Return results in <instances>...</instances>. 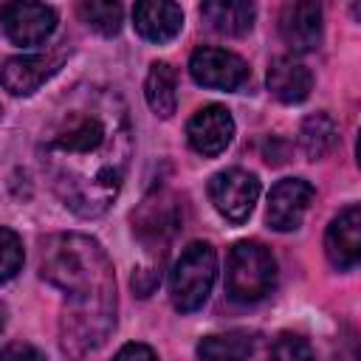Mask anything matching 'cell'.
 I'll list each match as a JSON object with an SVG mask.
<instances>
[{"instance_id": "cell-1", "label": "cell", "mask_w": 361, "mask_h": 361, "mask_svg": "<svg viewBox=\"0 0 361 361\" xmlns=\"http://www.w3.org/2000/svg\"><path fill=\"white\" fill-rule=\"evenodd\" d=\"M133 152L130 118L110 87H76L39 141V164L71 212L99 217L116 200Z\"/></svg>"}, {"instance_id": "cell-2", "label": "cell", "mask_w": 361, "mask_h": 361, "mask_svg": "<svg viewBox=\"0 0 361 361\" xmlns=\"http://www.w3.org/2000/svg\"><path fill=\"white\" fill-rule=\"evenodd\" d=\"M39 274L65 293L62 350L82 358L102 347L116 324V274L104 248L87 234H54L42 243Z\"/></svg>"}, {"instance_id": "cell-3", "label": "cell", "mask_w": 361, "mask_h": 361, "mask_svg": "<svg viewBox=\"0 0 361 361\" xmlns=\"http://www.w3.org/2000/svg\"><path fill=\"white\" fill-rule=\"evenodd\" d=\"M276 282V262L271 251L259 243L243 240L228 251L226 262V293L234 302H259L271 293Z\"/></svg>"}, {"instance_id": "cell-4", "label": "cell", "mask_w": 361, "mask_h": 361, "mask_svg": "<svg viewBox=\"0 0 361 361\" xmlns=\"http://www.w3.org/2000/svg\"><path fill=\"white\" fill-rule=\"evenodd\" d=\"M217 276V254L209 243H192L180 251L172 276H169V290H172V305L180 313L197 310L214 285Z\"/></svg>"}, {"instance_id": "cell-5", "label": "cell", "mask_w": 361, "mask_h": 361, "mask_svg": "<svg viewBox=\"0 0 361 361\" xmlns=\"http://www.w3.org/2000/svg\"><path fill=\"white\" fill-rule=\"evenodd\" d=\"M259 197V180L245 169H223L209 180V200L228 223L248 220Z\"/></svg>"}, {"instance_id": "cell-6", "label": "cell", "mask_w": 361, "mask_h": 361, "mask_svg": "<svg viewBox=\"0 0 361 361\" xmlns=\"http://www.w3.org/2000/svg\"><path fill=\"white\" fill-rule=\"evenodd\" d=\"M189 73L197 85L214 90H237L248 79V65L223 48H197L189 59Z\"/></svg>"}, {"instance_id": "cell-7", "label": "cell", "mask_w": 361, "mask_h": 361, "mask_svg": "<svg viewBox=\"0 0 361 361\" xmlns=\"http://www.w3.org/2000/svg\"><path fill=\"white\" fill-rule=\"evenodd\" d=\"M3 31L17 45H39L56 28V14L42 3H8L0 8Z\"/></svg>"}, {"instance_id": "cell-8", "label": "cell", "mask_w": 361, "mask_h": 361, "mask_svg": "<svg viewBox=\"0 0 361 361\" xmlns=\"http://www.w3.org/2000/svg\"><path fill=\"white\" fill-rule=\"evenodd\" d=\"M316 189L302 178H285L279 180L268 195V223L276 231H293L299 228L305 212L313 203Z\"/></svg>"}, {"instance_id": "cell-9", "label": "cell", "mask_w": 361, "mask_h": 361, "mask_svg": "<svg viewBox=\"0 0 361 361\" xmlns=\"http://www.w3.org/2000/svg\"><path fill=\"white\" fill-rule=\"evenodd\" d=\"M234 135V118L223 104H209L197 110L186 124V138L200 155H220Z\"/></svg>"}, {"instance_id": "cell-10", "label": "cell", "mask_w": 361, "mask_h": 361, "mask_svg": "<svg viewBox=\"0 0 361 361\" xmlns=\"http://www.w3.org/2000/svg\"><path fill=\"white\" fill-rule=\"evenodd\" d=\"M324 251L327 259L338 271H350L361 259V209L353 203L341 209L324 234Z\"/></svg>"}, {"instance_id": "cell-11", "label": "cell", "mask_w": 361, "mask_h": 361, "mask_svg": "<svg viewBox=\"0 0 361 361\" xmlns=\"http://www.w3.org/2000/svg\"><path fill=\"white\" fill-rule=\"evenodd\" d=\"M62 65V56L54 54H28V56H11L0 68V85L14 96L34 93L45 79H51Z\"/></svg>"}, {"instance_id": "cell-12", "label": "cell", "mask_w": 361, "mask_h": 361, "mask_svg": "<svg viewBox=\"0 0 361 361\" xmlns=\"http://www.w3.org/2000/svg\"><path fill=\"white\" fill-rule=\"evenodd\" d=\"M279 34L290 51H313L322 42V6L307 0L288 3L279 14Z\"/></svg>"}, {"instance_id": "cell-13", "label": "cell", "mask_w": 361, "mask_h": 361, "mask_svg": "<svg viewBox=\"0 0 361 361\" xmlns=\"http://www.w3.org/2000/svg\"><path fill=\"white\" fill-rule=\"evenodd\" d=\"M135 31L149 42H169L183 28V11L169 0H141L133 8Z\"/></svg>"}, {"instance_id": "cell-14", "label": "cell", "mask_w": 361, "mask_h": 361, "mask_svg": "<svg viewBox=\"0 0 361 361\" xmlns=\"http://www.w3.org/2000/svg\"><path fill=\"white\" fill-rule=\"evenodd\" d=\"M135 231L147 243H169L180 231V209L172 197L161 195L155 200H144L141 212L135 214Z\"/></svg>"}, {"instance_id": "cell-15", "label": "cell", "mask_w": 361, "mask_h": 361, "mask_svg": "<svg viewBox=\"0 0 361 361\" xmlns=\"http://www.w3.org/2000/svg\"><path fill=\"white\" fill-rule=\"evenodd\" d=\"M313 87V73L307 71V65H302L293 56H276L268 68V90L279 99V102H302L310 96Z\"/></svg>"}, {"instance_id": "cell-16", "label": "cell", "mask_w": 361, "mask_h": 361, "mask_svg": "<svg viewBox=\"0 0 361 361\" xmlns=\"http://www.w3.org/2000/svg\"><path fill=\"white\" fill-rule=\"evenodd\" d=\"M200 14L214 31L226 37H243L254 25V6L245 0H209L200 6Z\"/></svg>"}, {"instance_id": "cell-17", "label": "cell", "mask_w": 361, "mask_h": 361, "mask_svg": "<svg viewBox=\"0 0 361 361\" xmlns=\"http://www.w3.org/2000/svg\"><path fill=\"white\" fill-rule=\"evenodd\" d=\"M144 96H147V104L152 107L155 116L161 118H169L175 113V104H178V73L169 62H155L147 73V82H144Z\"/></svg>"}, {"instance_id": "cell-18", "label": "cell", "mask_w": 361, "mask_h": 361, "mask_svg": "<svg viewBox=\"0 0 361 361\" xmlns=\"http://www.w3.org/2000/svg\"><path fill=\"white\" fill-rule=\"evenodd\" d=\"M254 353V336L248 330H228L217 336H206L197 344L200 361H248Z\"/></svg>"}, {"instance_id": "cell-19", "label": "cell", "mask_w": 361, "mask_h": 361, "mask_svg": "<svg viewBox=\"0 0 361 361\" xmlns=\"http://www.w3.org/2000/svg\"><path fill=\"white\" fill-rule=\"evenodd\" d=\"M336 141H338V127L327 113H313V116H307L302 121L299 147L307 155V161H319L327 152H333Z\"/></svg>"}, {"instance_id": "cell-20", "label": "cell", "mask_w": 361, "mask_h": 361, "mask_svg": "<svg viewBox=\"0 0 361 361\" xmlns=\"http://www.w3.org/2000/svg\"><path fill=\"white\" fill-rule=\"evenodd\" d=\"M79 14L93 31H99L104 37L118 34L121 17H124L121 6L118 3H107V0H85V3H79Z\"/></svg>"}, {"instance_id": "cell-21", "label": "cell", "mask_w": 361, "mask_h": 361, "mask_svg": "<svg viewBox=\"0 0 361 361\" xmlns=\"http://www.w3.org/2000/svg\"><path fill=\"white\" fill-rule=\"evenodd\" d=\"M268 361H313V347L307 338H302L296 333H282L271 344Z\"/></svg>"}, {"instance_id": "cell-22", "label": "cell", "mask_w": 361, "mask_h": 361, "mask_svg": "<svg viewBox=\"0 0 361 361\" xmlns=\"http://www.w3.org/2000/svg\"><path fill=\"white\" fill-rule=\"evenodd\" d=\"M23 265V243L11 228H0V282L11 279Z\"/></svg>"}, {"instance_id": "cell-23", "label": "cell", "mask_w": 361, "mask_h": 361, "mask_svg": "<svg viewBox=\"0 0 361 361\" xmlns=\"http://www.w3.org/2000/svg\"><path fill=\"white\" fill-rule=\"evenodd\" d=\"M0 361H45V355L25 341H11L6 347H0Z\"/></svg>"}, {"instance_id": "cell-24", "label": "cell", "mask_w": 361, "mask_h": 361, "mask_svg": "<svg viewBox=\"0 0 361 361\" xmlns=\"http://www.w3.org/2000/svg\"><path fill=\"white\" fill-rule=\"evenodd\" d=\"M161 282V271L158 268H138L133 271V290L138 296H149Z\"/></svg>"}, {"instance_id": "cell-25", "label": "cell", "mask_w": 361, "mask_h": 361, "mask_svg": "<svg viewBox=\"0 0 361 361\" xmlns=\"http://www.w3.org/2000/svg\"><path fill=\"white\" fill-rule=\"evenodd\" d=\"M113 361H158V355L152 353V347H147V344H124L118 353H116V358Z\"/></svg>"}, {"instance_id": "cell-26", "label": "cell", "mask_w": 361, "mask_h": 361, "mask_svg": "<svg viewBox=\"0 0 361 361\" xmlns=\"http://www.w3.org/2000/svg\"><path fill=\"white\" fill-rule=\"evenodd\" d=\"M3 327H6V305L0 302V333H3Z\"/></svg>"}]
</instances>
